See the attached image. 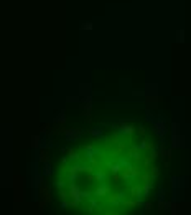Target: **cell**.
<instances>
[{
  "mask_svg": "<svg viewBox=\"0 0 191 215\" xmlns=\"http://www.w3.org/2000/svg\"><path fill=\"white\" fill-rule=\"evenodd\" d=\"M107 194H109V187H106V185H102V187H99L96 190V195L97 197H107Z\"/></svg>",
  "mask_w": 191,
  "mask_h": 215,
  "instance_id": "cell-1",
  "label": "cell"
},
{
  "mask_svg": "<svg viewBox=\"0 0 191 215\" xmlns=\"http://www.w3.org/2000/svg\"><path fill=\"white\" fill-rule=\"evenodd\" d=\"M119 199H120L119 194H111V195H109V204H117Z\"/></svg>",
  "mask_w": 191,
  "mask_h": 215,
  "instance_id": "cell-2",
  "label": "cell"
}]
</instances>
